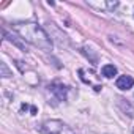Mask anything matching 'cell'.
<instances>
[{"label":"cell","mask_w":134,"mask_h":134,"mask_svg":"<svg viewBox=\"0 0 134 134\" xmlns=\"http://www.w3.org/2000/svg\"><path fill=\"white\" fill-rule=\"evenodd\" d=\"M0 66H2V76H3V77H8V76H10V73H8V70H7V65H5V63H2Z\"/></svg>","instance_id":"obj_6"},{"label":"cell","mask_w":134,"mask_h":134,"mask_svg":"<svg viewBox=\"0 0 134 134\" xmlns=\"http://www.w3.org/2000/svg\"><path fill=\"white\" fill-rule=\"evenodd\" d=\"M40 131L43 134H79L76 129L68 126L60 120H47L40 126Z\"/></svg>","instance_id":"obj_2"},{"label":"cell","mask_w":134,"mask_h":134,"mask_svg":"<svg viewBox=\"0 0 134 134\" xmlns=\"http://www.w3.org/2000/svg\"><path fill=\"white\" fill-rule=\"evenodd\" d=\"M14 30L22 36V40L29 41L30 44L41 47L44 51H51L52 49V41L49 38V35L38 25L33 22H22V24H16Z\"/></svg>","instance_id":"obj_1"},{"label":"cell","mask_w":134,"mask_h":134,"mask_svg":"<svg viewBox=\"0 0 134 134\" xmlns=\"http://www.w3.org/2000/svg\"><path fill=\"white\" fill-rule=\"evenodd\" d=\"M101 71H103V76H104V77H109V79L117 74V68H115L114 65H104Z\"/></svg>","instance_id":"obj_5"},{"label":"cell","mask_w":134,"mask_h":134,"mask_svg":"<svg viewBox=\"0 0 134 134\" xmlns=\"http://www.w3.org/2000/svg\"><path fill=\"white\" fill-rule=\"evenodd\" d=\"M132 132H134V129H132Z\"/></svg>","instance_id":"obj_7"},{"label":"cell","mask_w":134,"mask_h":134,"mask_svg":"<svg viewBox=\"0 0 134 134\" xmlns=\"http://www.w3.org/2000/svg\"><path fill=\"white\" fill-rule=\"evenodd\" d=\"M49 88L57 95L58 99H65L66 98V87H63V85H51Z\"/></svg>","instance_id":"obj_4"},{"label":"cell","mask_w":134,"mask_h":134,"mask_svg":"<svg viewBox=\"0 0 134 134\" xmlns=\"http://www.w3.org/2000/svg\"><path fill=\"white\" fill-rule=\"evenodd\" d=\"M134 85V79L131 77V76H120L118 79H117V87L120 88V90H128V88H131Z\"/></svg>","instance_id":"obj_3"}]
</instances>
